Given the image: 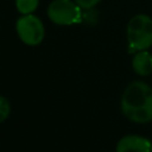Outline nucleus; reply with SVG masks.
Here are the masks:
<instances>
[{
    "mask_svg": "<svg viewBox=\"0 0 152 152\" xmlns=\"http://www.w3.org/2000/svg\"><path fill=\"white\" fill-rule=\"evenodd\" d=\"M122 114L131 121L145 124L152 120V87L142 81H134L125 89L121 102Z\"/></svg>",
    "mask_w": 152,
    "mask_h": 152,
    "instance_id": "nucleus-1",
    "label": "nucleus"
},
{
    "mask_svg": "<svg viewBox=\"0 0 152 152\" xmlns=\"http://www.w3.org/2000/svg\"><path fill=\"white\" fill-rule=\"evenodd\" d=\"M128 52L134 53L152 46V19L146 14L134 15L127 25Z\"/></svg>",
    "mask_w": 152,
    "mask_h": 152,
    "instance_id": "nucleus-2",
    "label": "nucleus"
},
{
    "mask_svg": "<svg viewBox=\"0 0 152 152\" xmlns=\"http://www.w3.org/2000/svg\"><path fill=\"white\" fill-rule=\"evenodd\" d=\"M82 8L72 0H53L49 4L48 18L57 25H72L82 19Z\"/></svg>",
    "mask_w": 152,
    "mask_h": 152,
    "instance_id": "nucleus-3",
    "label": "nucleus"
},
{
    "mask_svg": "<svg viewBox=\"0 0 152 152\" xmlns=\"http://www.w3.org/2000/svg\"><path fill=\"white\" fill-rule=\"evenodd\" d=\"M15 31L19 39L30 46L40 44L45 37V27L39 17L34 14L21 15L15 23Z\"/></svg>",
    "mask_w": 152,
    "mask_h": 152,
    "instance_id": "nucleus-4",
    "label": "nucleus"
},
{
    "mask_svg": "<svg viewBox=\"0 0 152 152\" xmlns=\"http://www.w3.org/2000/svg\"><path fill=\"white\" fill-rule=\"evenodd\" d=\"M116 152H151V141L141 135H125L118 141Z\"/></svg>",
    "mask_w": 152,
    "mask_h": 152,
    "instance_id": "nucleus-5",
    "label": "nucleus"
},
{
    "mask_svg": "<svg viewBox=\"0 0 152 152\" xmlns=\"http://www.w3.org/2000/svg\"><path fill=\"white\" fill-rule=\"evenodd\" d=\"M132 66L135 74L140 76H147L152 72V55L146 50L135 52L132 59Z\"/></svg>",
    "mask_w": 152,
    "mask_h": 152,
    "instance_id": "nucleus-6",
    "label": "nucleus"
},
{
    "mask_svg": "<svg viewBox=\"0 0 152 152\" xmlns=\"http://www.w3.org/2000/svg\"><path fill=\"white\" fill-rule=\"evenodd\" d=\"M39 0H15V7L19 13L23 15L33 14V12L38 8Z\"/></svg>",
    "mask_w": 152,
    "mask_h": 152,
    "instance_id": "nucleus-7",
    "label": "nucleus"
},
{
    "mask_svg": "<svg viewBox=\"0 0 152 152\" xmlns=\"http://www.w3.org/2000/svg\"><path fill=\"white\" fill-rule=\"evenodd\" d=\"M10 114H11V103L5 96L0 95V124L4 122L10 116Z\"/></svg>",
    "mask_w": 152,
    "mask_h": 152,
    "instance_id": "nucleus-8",
    "label": "nucleus"
},
{
    "mask_svg": "<svg viewBox=\"0 0 152 152\" xmlns=\"http://www.w3.org/2000/svg\"><path fill=\"white\" fill-rule=\"evenodd\" d=\"M102 0H75V2L82 8V10H90L94 6H96Z\"/></svg>",
    "mask_w": 152,
    "mask_h": 152,
    "instance_id": "nucleus-9",
    "label": "nucleus"
},
{
    "mask_svg": "<svg viewBox=\"0 0 152 152\" xmlns=\"http://www.w3.org/2000/svg\"><path fill=\"white\" fill-rule=\"evenodd\" d=\"M151 152H152V141H151Z\"/></svg>",
    "mask_w": 152,
    "mask_h": 152,
    "instance_id": "nucleus-10",
    "label": "nucleus"
}]
</instances>
